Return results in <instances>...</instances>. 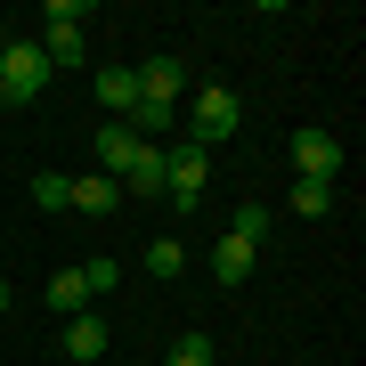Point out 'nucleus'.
Listing matches in <instances>:
<instances>
[{
  "instance_id": "f3484780",
  "label": "nucleus",
  "mask_w": 366,
  "mask_h": 366,
  "mask_svg": "<svg viewBox=\"0 0 366 366\" xmlns=\"http://www.w3.org/2000/svg\"><path fill=\"white\" fill-rule=\"evenodd\" d=\"M326 204H334V187H326V179H301V187H293V212H301V220H317Z\"/></svg>"
},
{
  "instance_id": "9b49d317",
  "label": "nucleus",
  "mask_w": 366,
  "mask_h": 366,
  "mask_svg": "<svg viewBox=\"0 0 366 366\" xmlns=\"http://www.w3.org/2000/svg\"><path fill=\"white\" fill-rule=\"evenodd\" d=\"M114 204H122V187L106 179V171H81V179H74V212H90V220H98V212H114Z\"/></svg>"
},
{
  "instance_id": "412c9836",
  "label": "nucleus",
  "mask_w": 366,
  "mask_h": 366,
  "mask_svg": "<svg viewBox=\"0 0 366 366\" xmlns=\"http://www.w3.org/2000/svg\"><path fill=\"white\" fill-rule=\"evenodd\" d=\"M0 310H9V277H0Z\"/></svg>"
},
{
  "instance_id": "20e7f679",
  "label": "nucleus",
  "mask_w": 366,
  "mask_h": 366,
  "mask_svg": "<svg viewBox=\"0 0 366 366\" xmlns=\"http://www.w3.org/2000/svg\"><path fill=\"white\" fill-rule=\"evenodd\" d=\"M293 171L334 187V171H342V139H334V131H293Z\"/></svg>"
},
{
  "instance_id": "1a4fd4ad",
  "label": "nucleus",
  "mask_w": 366,
  "mask_h": 366,
  "mask_svg": "<svg viewBox=\"0 0 366 366\" xmlns=\"http://www.w3.org/2000/svg\"><path fill=\"white\" fill-rule=\"evenodd\" d=\"M90 301H98V293H90V277H81V261L49 277V310H57V317H81V310H90Z\"/></svg>"
},
{
  "instance_id": "dca6fc26",
  "label": "nucleus",
  "mask_w": 366,
  "mask_h": 366,
  "mask_svg": "<svg viewBox=\"0 0 366 366\" xmlns=\"http://www.w3.org/2000/svg\"><path fill=\"white\" fill-rule=\"evenodd\" d=\"M33 204L41 212H66L74 204V179H66V171H41V179H33Z\"/></svg>"
},
{
  "instance_id": "9d476101",
  "label": "nucleus",
  "mask_w": 366,
  "mask_h": 366,
  "mask_svg": "<svg viewBox=\"0 0 366 366\" xmlns=\"http://www.w3.org/2000/svg\"><path fill=\"white\" fill-rule=\"evenodd\" d=\"M252 261H261V252H252V244H236V236H220V244H212V277H220V285H244Z\"/></svg>"
},
{
  "instance_id": "ddd939ff",
  "label": "nucleus",
  "mask_w": 366,
  "mask_h": 366,
  "mask_svg": "<svg viewBox=\"0 0 366 366\" xmlns=\"http://www.w3.org/2000/svg\"><path fill=\"white\" fill-rule=\"evenodd\" d=\"M269 228H277V212H269V204H244V212L228 220V236H236V244H252V252L269 244Z\"/></svg>"
},
{
  "instance_id": "423d86ee",
  "label": "nucleus",
  "mask_w": 366,
  "mask_h": 366,
  "mask_svg": "<svg viewBox=\"0 0 366 366\" xmlns=\"http://www.w3.org/2000/svg\"><path fill=\"white\" fill-rule=\"evenodd\" d=\"M131 74H139V98H155V106H179V90H187L179 57H147V66H131Z\"/></svg>"
},
{
  "instance_id": "0eeeda50",
  "label": "nucleus",
  "mask_w": 366,
  "mask_h": 366,
  "mask_svg": "<svg viewBox=\"0 0 366 366\" xmlns=\"http://www.w3.org/2000/svg\"><path fill=\"white\" fill-rule=\"evenodd\" d=\"M163 179H171V155H163V147H139L114 187H122V196H163Z\"/></svg>"
},
{
  "instance_id": "6e6552de",
  "label": "nucleus",
  "mask_w": 366,
  "mask_h": 366,
  "mask_svg": "<svg viewBox=\"0 0 366 366\" xmlns=\"http://www.w3.org/2000/svg\"><path fill=\"white\" fill-rule=\"evenodd\" d=\"M90 90H98V106H106V114H131V106H139V74L131 66H98V81H90Z\"/></svg>"
},
{
  "instance_id": "f257e3e1",
  "label": "nucleus",
  "mask_w": 366,
  "mask_h": 366,
  "mask_svg": "<svg viewBox=\"0 0 366 366\" xmlns=\"http://www.w3.org/2000/svg\"><path fill=\"white\" fill-rule=\"evenodd\" d=\"M41 81H49V57H41V41H9L0 49V106H33Z\"/></svg>"
},
{
  "instance_id": "f03ea898",
  "label": "nucleus",
  "mask_w": 366,
  "mask_h": 366,
  "mask_svg": "<svg viewBox=\"0 0 366 366\" xmlns=\"http://www.w3.org/2000/svg\"><path fill=\"white\" fill-rule=\"evenodd\" d=\"M236 122H244V98H236V90H220V81L196 90V106H187V139H196V147L236 139Z\"/></svg>"
},
{
  "instance_id": "a211bd4d",
  "label": "nucleus",
  "mask_w": 366,
  "mask_h": 366,
  "mask_svg": "<svg viewBox=\"0 0 366 366\" xmlns=\"http://www.w3.org/2000/svg\"><path fill=\"white\" fill-rule=\"evenodd\" d=\"M163 366H212V342L204 334H179V342H171V358Z\"/></svg>"
},
{
  "instance_id": "2eb2a0df",
  "label": "nucleus",
  "mask_w": 366,
  "mask_h": 366,
  "mask_svg": "<svg viewBox=\"0 0 366 366\" xmlns=\"http://www.w3.org/2000/svg\"><path fill=\"white\" fill-rule=\"evenodd\" d=\"M187 269V244L179 236H155V244H147V277H179Z\"/></svg>"
},
{
  "instance_id": "f8f14e48",
  "label": "nucleus",
  "mask_w": 366,
  "mask_h": 366,
  "mask_svg": "<svg viewBox=\"0 0 366 366\" xmlns=\"http://www.w3.org/2000/svg\"><path fill=\"white\" fill-rule=\"evenodd\" d=\"M66 358H81V366H90V358H106V326H98L90 310H81V317H66Z\"/></svg>"
},
{
  "instance_id": "4468645a",
  "label": "nucleus",
  "mask_w": 366,
  "mask_h": 366,
  "mask_svg": "<svg viewBox=\"0 0 366 366\" xmlns=\"http://www.w3.org/2000/svg\"><path fill=\"white\" fill-rule=\"evenodd\" d=\"M41 57H49V74L57 66H81V25H49V33H41Z\"/></svg>"
},
{
  "instance_id": "6ab92c4d",
  "label": "nucleus",
  "mask_w": 366,
  "mask_h": 366,
  "mask_svg": "<svg viewBox=\"0 0 366 366\" xmlns=\"http://www.w3.org/2000/svg\"><path fill=\"white\" fill-rule=\"evenodd\" d=\"M41 25H90V9H81V0H49V9H41Z\"/></svg>"
},
{
  "instance_id": "39448f33",
  "label": "nucleus",
  "mask_w": 366,
  "mask_h": 366,
  "mask_svg": "<svg viewBox=\"0 0 366 366\" xmlns=\"http://www.w3.org/2000/svg\"><path fill=\"white\" fill-rule=\"evenodd\" d=\"M139 147H147V139L131 131V122H106V131L90 139V163L106 171V179H122V171H131V155H139Z\"/></svg>"
},
{
  "instance_id": "4be33fe9",
  "label": "nucleus",
  "mask_w": 366,
  "mask_h": 366,
  "mask_svg": "<svg viewBox=\"0 0 366 366\" xmlns=\"http://www.w3.org/2000/svg\"><path fill=\"white\" fill-rule=\"evenodd\" d=\"M0 49H9V41H0Z\"/></svg>"
},
{
  "instance_id": "aec40b11",
  "label": "nucleus",
  "mask_w": 366,
  "mask_h": 366,
  "mask_svg": "<svg viewBox=\"0 0 366 366\" xmlns=\"http://www.w3.org/2000/svg\"><path fill=\"white\" fill-rule=\"evenodd\" d=\"M81 277H90V293H106V285H114L122 269H114V261H106V252H98V261H81Z\"/></svg>"
},
{
  "instance_id": "7ed1b4c3",
  "label": "nucleus",
  "mask_w": 366,
  "mask_h": 366,
  "mask_svg": "<svg viewBox=\"0 0 366 366\" xmlns=\"http://www.w3.org/2000/svg\"><path fill=\"white\" fill-rule=\"evenodd\" d=\"M163 155H171V179H163V196L171 204H196L204 196V179H212V147H196V139H179V147H163Z\"/></svg>"
}]
</instances>
